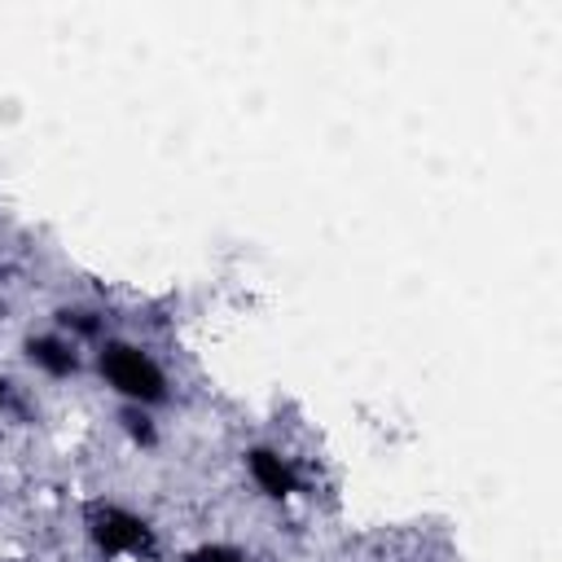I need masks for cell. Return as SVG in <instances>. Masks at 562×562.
Here are the masks:
<instances>
[{
    "label": "cell",
    "instance_id": "1",
    "mask_svg": "<svg viewBox=\"0 0 562 562\" xmlns=\"http://www.w3.org/2000/svg\"><path fill=\"white\" fill-rule=\"evenodd\" d=\"M88 382H97L114 404H136V408H171L180 395L176 360L162 351V342L114 329L88 351Z\"/></svg>",
    "mask_w": 562,
    "mask_h": 562
},
{
    "label": "cell",
    "instance_id": "2",
    "mask_svg": "<svg viewBox=\"0 0 562 562\" xmlns=\"http://www.w3.org/2000/svg\"><path fill=\"white\" fill-rule=\"evenodd\" d=\"M18 364L26 382H44V386H79L88 382V351L66 338L61 329H53L48 321L31 325L18 334Z\"/></svg>",
    "mask_w": 562,
    "mask_h": 562
}]
</instances>
